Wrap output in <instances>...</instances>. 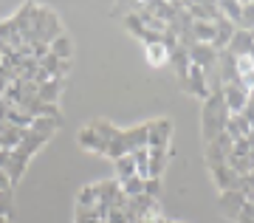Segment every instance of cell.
Instances as JSON below:
<instances>
[{
	"instance_id": "obj_1",
	"label": "cell",
	"mask_w": 254,
	"mask_h": 223,
	"mask_svg": "<svg viewBox=\"0 0 254 223\" xmlns=\"http://www.w3.org/2000/svg\"><path fill=\"white\" fill-rule=\"evenodd\" d=\"M226 119H229V110H226V102H223V90H212L209 99L203 102V113H200V130H203V142H215L223 127H226Z\"/></svg>"
},
{
	"instance_id": "obj_2",
	"label": "cell",
	"mask_w": 254,
	"mask_h": 223,
	"mask_svg": "<svg viewBox=\"0 0 254 223\" xmlns=\"http://www.w3.org/2000/svg\"><path fill=\"white\" fill-rule=\"evenodd\" d=\"M181 85H184V90H187V93L203 99V102H206L209 93H212V90H209V76H206V71H203V68H198V65H190V74H187V79H184Z\"/></svg>"
},
{
	"instance_id": "obj_3",
	"label": "cell",
	"mask_w": 254,
	"mask_h": 223,
	"mask_svg": "<svg viewBox=\"0 0 254 223\" xmlns=\"http://www.w3.org/2000/svg\"><path fill=\"white\" fill-rule=\"evenodd\" d=\"M170 136H173V122H170V119H155V122H150L147 147H153V150H167V147H170Z\"/></svg>"
},
{
	"instance_id": "obj_4",
	"label": "cell",
	"mask_w": 254,
	"mask_h": 223,
	"mask_svg": "<svg viewBox=\"0 0 254 223\" xmlns=\"http://www.w3.org/2000/svg\"><path fill=\"white\" fill-rule=\"evenodd\" d=\"M187 54H190V63L198 65V68H203V71H206V76H209V71L218 65V51H215L209 43H195Z\"/></svg>"
},
{
	"instance_id": "obj_5",
	"label": "cell",
	"mask_w": 254,
	"mask_h": 223,
	"mask_svg": "<svg viewBox=\"0 0 254 223\" xmlns=\"http://www.w3.org/2000/svg\"><path fill=\"white\" fill-rule=\"evenodd\" d=\"M223 90V102H226V110H229V116H237V113H243L246 105H249V90L243 88V85H226V88H220Z\"/></svg>"
},
{
	"instance_id": "obj_6",
	"label": "cell",
	"mask_w": 254,
	"mask_h": 223,
	"mask_svg": "<svg viewBox=\"0 0 254 223\" xmlns=\"http://www.w3.org/2000/svg\"><path fill=\"white\" fill-rule=\"evenodd\" d=\"M218 206H220V212L226 215L229 221H235L237 215L243 212V206H246V198L237 192V189H229V192H220V201H218Z\"/></svg>"
},
{
	"instance_id": "obj_7",
	"label": "cell",
	"mask_w": 254,
	"mask_h": 223,
	"mask_svg": "<svg viewBox=\"0 0 254 223\" xmlns=\"http://www.w3.org/2000/svg\"><path fill=\"white\" fill-rule=\"evenodd\" d=\"M235 31H237L235 23H229V20L218 17V20H215V37H212V48H215L218 54L226 51L229 43H232V37H235Z\"/></svg>"
},
{
	"instance_id": "obj_8",
	"label": "cell",
	"mask_w": 254,
	"mask_h": 223,
	"mask_svg": "<svg viewBox=\"0 0 254 223\" xmlns=\"http://www.w3.org/2000/svg\"><path fill=\"white\" fill-rule=\"evenodd\" d=\"M218 76H220V88H226V85H235L237 82V60L229 51L218 54Z\"/></svg>"
},
{
	"instance_id": "obj_9",
	"label": "cell",
	"mask_w": 254,
	"mask_h": 223,
	"mask_svg": "<svg viewBox=\"0 0 254 223\" xmlns=\"http://www.w3.org/2000/svg\"><path fill=\"white\" fill-rule=\"evenodd\" d=\"M252 48H254V31H246V28H237L226 51L232 54V57H249V51H252Z\"/></svg>"
},
{
	"instance_id": "obj_10",
	"label": "cell",
	"mask_w": 254,
	"mask_h": 223,
	"mask_svg": "<svg viewBox=\"0 0 254 223\" xmlns=\"http://www.w3.org/2000/svg\"><path fill=\"white\" fill-rule=\"evenodd\" d=\"M79 147H82V150H88V152H96V155H105L108 142H105V139H102V136L88 125L85 130H79Z\"/></svg>"
},
{
	"instance_id": "obj_11",
	"label": "cell",
	"mask_w": 254,
	"mask_h": 223,
	"mask_svg": "<svg viewBox=\"0 0 254 223\" xmlns=\"http://www.w3.org/2000/svg\"><path fill=\"white\" fill-rule=\"evenodd\" d=\"M209 175H212V181H215V187H218L220 192L237 189V181H240V175H235L229 164H223V167H215V170H209Z\"/></svg>"
},
{
	"instance_id": "obj_12",
	"label": "cell",
	"mask_w": 254,
	"mask_h": 223,
	"mask_svg": "<svg viewBox=\"0 0 254 223\" xmlns=\"http://www.w3.org/2000/svg\"><path fill=\"white\" fill-rule=\"evenodd\" d=\"M65 79H48L46 85L37 88V102H46V105H60V96H63Z\"/></svg>"
},
{
	"instance_id": "obj_13",
	"label": "cell",
	"mask_w": 254,
	"mask_h": 223,
	"mask_svg": "<svg viewBox=\"0 0 254 223\" xmlns=\"http://www.w3.org/2000/svg\"><path fill=\"white\" fill-rule=\"evenodd\" d=\"M125 26H127V31H130V34L138 37V40H141L144 45L161 43V37H155L153 31H147V26L141 23V17H138V14H127V17H125Z\"/></svg>"
},
{
	"instance_id": "obj_14",
	"label": "cell",
	"mask_w": 254,
	"mask_h": 223,
	"mask_svg": "<svg viewBox=\"0 0 254 223\" xmlns=\"http://www.w3.org/2000/svg\"><path fill=\"white\" fill-rule=\"evenodd\" d=\"M26 133H28V130L14 127V125H9V122H6V125H0V150H17Z\"/></svg>"
},
{
	"instance_id": "obj_15",
	"label": "cell",
	"mask_w": 254,
	"mask_h": 223,
	"mask_svg": "<svg viewBox=\"0 0 254 223\" xmlns=\"http://www.w3.org/2000/svg\"><path fill=\"white\" fill-rule=\"evenodd\" d=\"M170 164V150H153L150 147V161H147V175L150 178H161L164 170Z\"/></svg>"
},
{
	"instance_id": "obj_16",
	"label": "cell",
	"mask_w": 254,
	"mask_h": 223,
	"mask_svg": "<svg viewBox=\"0 0 254 223\" xmlns=\"http://www.w3.org/2000/svg\"><path fill=\"white\" fill-rule=\"evenodd\" d=\"M40 68L48 74V79H65V76L71 74V63H63V60H57L54 54H48L46 60L40 63Z\"/></svg>"
},
{
	"instance_id": "obj_17",
	"label": "cell",
	"mask_w": 254,
	"mask_h": 223,
	"mask_svg": "<svg viewBox=\"0 0 254 223\" xmlns=\"http://www.w3.org/2000/svg\"><path fill=\"white\" fill-rule=\"evenodd\" d=\"M167 65H173V71H175V76H178V79H187V74H190V54H187V48H181V45H178V48H175V51H170V63Z\"/></svg>"
},
{
	"instance_id": "obj_18",
	"label": "cell",
	"mask_w": 254,
	"mask_h": 223,
	"mask_svg": "<svg viewBox=\"0 0 254 223\" xmlns=\"http://www.w3.org/2000/svg\"><path fill=\"white\" fill-rule=\"evenodd\" d=\"M144 60L153 68H161V65L170 63V51H167L164 43H150V45H144Z\"/></svg>"
},
{
	"instance_id": "obj_19",
	"label": "cell",
	"mask_w": 254,
	"mask_h": 223,
	"mask_svg": "<svg viewBox=\"0 0 254 223\" xmlns=\"http://www.w3.org/2000/svg\"><path fill=\"white\" fill-rule=\"evenodd\" d=\"M48 48H51V54H54L57 60H63V63H71L73 60V40L68 34H60Z\"/></svg>"
},
{
	"instance_id": "obj_20",
	"label": "cell",
	"mask_w": 254,
	"mask_h": 223,
	"mask_svg": "<svg viewBox=\"0 0 254 223\" xmlns=\"http://www.w3.org/2000/svg\"><path fill=\"white\" fill-rule=\"evenodd\" d=\"M218 11H220V17H223V20H229V23H235V26H240L243 3H235V0H218Z\"/></svg>"
},
{
	"instance_id": "obj_21",
	"label": "cell",
	"mask_w": 254,
	"mask_h": 223,
	"mask_svg": "<svg viewBox=\"0 0 254 223\" xmlns=\"http://www.w3.org/2000/svg\"><path fill=\"white\" fill-rule=\"evenodd\" d=\"M57 127H63V122H57V119H31V127L28 130L51 142V136L57 133Z\"/></svg>"
},
{
	"instance_id": "obj_22",
	"label": "cell",
	"mask_w": 254,
	"mask_h": 223,
	"mask_svg": "<svg viewBox=\"0 0 254 223\" xmlns=\"http://www.w3.org/2000/svg\"><path fill=\"white\" fill-rule=\"evenodd\" d=\"M99 204V195H96V184H88V187L79 189L76 195V209H93Z\"/></svg>"
},
{
	"instance_id": "obj_23",
	"label": "cell",
	"mask_w": 254,
	"mask_h": 223,
	"mask_svg": "<svg viewBox=\"0 0 254 223\" xmlns=\"http://www.w3.org/2000/svg\"><path fill=\"white\" fill-rule=\"evenodd\" d=\"M0 215L9 218L11 223L17 218V206H14V192L11 189H0Z\"/></svg>"
},
{
	"instance_id": "obj_24",
	"label": "cell",
	"mask_w": 254,
	"mask_h": 223,
	"mask_svg": "<svg viewBox=\"0 0 254 223\" xmlns=\"http://www.w3.org/2000/svg\"><path fill=\"white\" fill-rule=\"evenodd\" d=\"M212 37H215V23H195V20H192V40H195V43L212 45Z\"/></svg>"
},
{
	"instance_id": "obj_25",
	"label": "cell",
	"mask_w": 254,
	"mask_h": 223,
	"mask_svg": "<svg viewBox=\"0 0 254 223\" xmlns=\"http://www.w3.org/2000/svg\"><path fill=\"white\" fill-rule=\"evenodd\" d=\"M226 161H229V155L220 150L218 144H215V142L206 144V167H209V170H215V167H223Z\"/></svg>"
},
{
	"instance_id": "obj_26",
	"label": "cell",
	"mask_w": 254,
	"mask_h": 223,
	"mask_svg": "<svg viewBox=\"0 0 254 223\" xmlns=\"http://www.w3.org/2000/svg\"><path fill=\"white\" fill-rule=\"evenodd\" d=\"M119 187H122V195L125 198L144 195V181L138 178V175H133V178H127V181H119Z\"/></svg>"
},
{
	"instance_id": "obj_27",
	"label": "cell",
	"mask_w": 254,
	"mask_h": 223,
	"mask_svg": "<svg viewBox=\"0 0 254 223\" xmlns=\"http://www.w3.org/2000/svg\"><path fill=\"white\" fill-rule=\"evenodd\" d=\"M113 164H116V181H127V178H133V175H136V164H133L130 155L113 161Z\"/></svg>"
},
{
	"instance_id": "obj_28",
	"label": "cell",
	"mask_w": 254,
	"mask_h": 223,
	"mask_svg": "<svg viewBox=\"0 0 254 223\" xmlns=\"http://www.w3.org/2000/svg\"><path fill=\"white\" fill-rule=\"evenodd\" d=\"M144 195L158 201V195H161V178H147L144 181Z\"/></svg>"
},
{
	"instance_id": "obj_29",
	"label": "cell",
	"mask_w": 254,
	"mask_h": 223,
	"mask_svg": "<svg viewBox=\"0 0 254 223\" xmlns=\"http://www.w3.org/2000/svg\"><path fill=\"white\" fill-rule=\"evenodd\" d=\"M0 189H11V184H9V175L0 170Z\"/></svg>"
},
{
	"instance_id": "obj_30",
	"label": "cell",
	"mask_w": 254,
	"mask_h": 223,
	"mask_svg": "<svg viewBox=\"0 0 254 223\" xmlns=\"http://www.w3.org/2000/svg\"><path fill=\"white\" fill-rule=\"evenodd\" d=\"M235 223H254V221H252V218H249V215H243V212H240V215H237V218H235Z\"/></svg>"
},
{
	"instance_id": "obj_31",
	"label": "cell",
	"mask_w": 254,
	"mask_h": 223,
	"mask_svg": "<svg viewBox=\"0 0 254 223\" xmlns=\"http://www.w3.org/2000/svg\"><path fill=\"white\" fill-rule=\"evenodd\" d=\"M246 139H249V144H252V147H254V125H252V133L246 136Z\"/></svg>"
},
{
	"instance_id": "obj_32",
	"label": "cell",
	"mask_w": 254,
	"mask_h": 223,
	"mask_svg": "<svg viewBox=\"0 0 254 223\" xmlns=\"http://www.w3.org/2000/svg\"><path fill=\"white\" fill-rule=\"evenodd\" d=\"M153 223H170V221H167V218H155Z\"/></svg>"
},
{
	"instance_id": "obj_33",
	"label": "cell",
	"mask_w": 254,
	"mask_h": 223,
	"mask_svg": "<svg viewBox=\"0 0 254 223\" xmlns=\"http://www.w3.org/2000/svg\"><path fill=\"white\" fill-rule=\"evenodd\" d=\"M0 223H11V221H9V218H3V215H0Z\"/></svg>"
},
{
	"instance_id": "obj_34",
	"label": "cell",
	"mask_w": 254,
	"mask_h": 223,
	"mask_svg": "<svg viewBox=\"0 0 254 223\" xmlns=\"http://www.w3.org/2000/svg\"><path fill=\"white\" fill-rule=\"evenodd\" d=\"M170 223H178V221H170Z\"/></svg>"
}]
</instances>
